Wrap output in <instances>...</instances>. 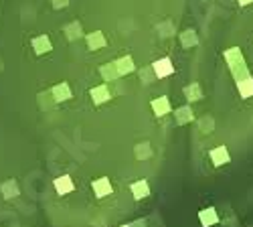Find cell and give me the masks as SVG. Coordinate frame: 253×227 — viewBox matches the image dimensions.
Here are the masks:
<instances>
[{"label": "cell", "instance_id": "cell-21", "mask_svg": "<svg viewBox=\"0 0 253 227\" xmlns=\"http://www.w3.org/2000/svg\"><path fill=\"white\" fill-rule=\"evenodd\" d=\"M51 4H53V8H65L67 4H69V0H51Z\"/></svg>", "mask_w": 253, "mask_h": 227}, {"label": "cell", "instance_id": "cell-4", "mask_svg": "<svg viewBox=\"0 0 253 227\" xmlns=\"http://www.w3.org/2000/svg\"><path fill=\"white\" fill-rule=\"evenodd\" d=\"M0 193L4 195V199H15V197H18L20 195V189H18V183L15 178H8V180H4L2 185H0Z\"/></svg>", "mask_w": 253, "mask_h": 227}, {"label": "cell", "instance_id": "cell-22", "mask_svg": "<svg viewBox=\"0 0 253 227\" xmlns=\"http://www.w3.org/2000/svg\"><path fill=\"white\" fill-rule=\"evenodd\" d=\"M237 2H239L241 6H247V4H251V2H253V0H237Z\"/></svg>", "mask_w": 253, "mask_h": 227}, {"label": "cell", "instance_id": "cell-8", "mask_svg": "<svg viewBox=\"0 0 253 227\" xmlns=\"http://www.w3.org/2000/svg\"><path fill=\"white\" fill-rule=\"evenodd\" d=\"M199 219H201V225H203V227H211V225H215V223H219V215H217V211H215L213 207H209V209H203V211L199 213Z\"/></svg>", "mask_w": 253, "mask_h": 227}, {"label": "cell", "instance_id": "cell-2", "mask_svg": "<svg viewBox=\"0 0 253 227\" xmlns=\"http://www.w3.org/2000/svg\"><path fill=\"white\" fill-rule=\"evenodd\" d=\"M31 45H32V49H34V53H37V55H45V53H51L53 51V43H51V39L47 35L34 37L31 41Z\"/></svg>", "mask_w": 253, "mask_h": 227}, {"label": "cell", "instance_id": "cell-23", "mask_svg": "<svg viewBox=\"0 0 253 227\" xmlns=\"http://www.w3.org/2000/svg\"><path fill=\"white\" fill-rule=\"evenodd\" d=\"M120 227H130V225H120Z\"/></svg>", "mask_w": 253, "mask_h": 227}, {"label": "cell", "instance_id": "cell-18", "mask_svg": "<svg viewBox=\"0 0 253 227\" xmlns=\"http://www.w3.org/2000/svg\"><path fill=\"white\" fill-rule=\"evenodd\" d=\"M185 96H187V99H189V101H197V99H201V97H203V94H201V87H199L197 83H192V85L185 87Z\"/></svg>", "mask_w": 253, "mask_h": 227}, {"label": "cell", "instance_id": "cell-17", "mask_svg": "<svg viewBox=\"0 0 253 227\" xmlns=\"http://www.w3.org/2000/svg\"><path fill=\"white\" fill-rule=\"evenodd\" d=\"M99 73H101V77L106 79V81H113L116 77H120V75H118V69H116V65H113V63L103 65L101 69H99Z\"/></svg>", "mask_w": 253, "mask_h": 227}, {"label": "cell", "instance_id": "cell-10", "mask_svg": "<svg viewBox=\"0 0 253 227\" xmlns=\"http://www.w3.org/2000/svg\"><path fill=\"white\" fill-rule=\"evenodd\" d=\"M116 65V69H118V75H126V73H132L136 67H134V59L130 55H126V57H120V59L113 63Z\"/></svg>", "mask_w": 253, "mask_h": 227}, {"label": "cell", "instance_id": "cell-7", "mask_svg": "<svg viewBox=\"0 0 253 227\" xmlns=\"http://www.w3.org/2000/svg\"><path fill=\"white\" fill-rule=\"evenodd\" d=\"M55 191L59 193V195H67V193L73 191V180L69 175H63L59 178H55Z\"/></svg>", "mask_w": 253, "mask_h": 227}, {"label": "cell", "instance_id": "cell-9", "mask_svg": "<svg viewBox=\"0 0 253 227\" xmlns=\"http://www.w3.org/2000/svg\"><path fill=\"white\" fill-rule=\"evenodd\" d=\"M211 161H213L217 166H221V164H227L229 161H231V156H229V152H227L225 146H217V148L211 150Z\"/></svg>", "mask_w": 253, "mask_h": 227}, {"label": "cell", "instance_id": "cell-5", "mask_svg": "<svg viewBox=\"0 0 253 227\" xmlns=\"http://www.w3.org/2000/svg\"><path fill=\"white\" fill-rule=\"evenodd\" d=\"M85 41H87V47L91 51H99V49L106 47V37H103V32H99V31L89 32V35L85 37Z\"/></svg>", "mask_w": 253, "mask_h": 227}, {"label": "cell", "instance_id": "cell-3", "mask_svg": "<svg viewBox=\"0 0 253 227\" xmlns=\"http://www.w3.org/2000/svg\"><path fill=\"white\" fill-rule=\"evenodd\" d=\"M152 69H154V75L156 77H166L170 75L172 71H174V65H172V61L168 59V57H164V59H160L152 65Z\"/></svg>", "mask_w": 253, "mask_h": 227}, {"label": "cell", "instance_id": "cell-1", "mask_svg": "<svg viewBox=\"0 0 253 227\" xmlns=\"http://www.w3.org/2000/svg\"><path fill=\"white\" fill-rule=\"evenodd\" d=\"M91 187H94V193H95V197H97V199H103V197L111 195V183H110V178H108V177L95 178L94 183H91Z\"/></svg>", "mask_w": 253, "mask_h": 227}, {"label": "cell", "instance_id": "cell-13", "mask_svg": "<svg viewBox=\"0 0 253 227\" xmlns=\"http://www.w3.org/2000/svg\"><path fill=\"white\" fill-rule=\"evenodd\" d=\"M225 59H227V63H229V67H237V65H241L243 63V55H241V51L237 49V47H233V49H229L227 53H225Z\"/></svg>", "mask_w": 253, "mask_h": 227}, {"label": "cell", "instance_id": "cell-15", "mask_svg": "<svg viewBox=\"0 0 253 227\" xmlns=\"http://www.w3.org/2000/svg\"><path fill=\"white\" fill-rule=\"evenodd\" d=\"M237 87H239V94L243 97L253 96V79L251 77H245V79H241V81H237Z\"/></svg>", "mask_w": 253, "mask_h": 227}, {"label": "cell", "instance_id": "cell-14", "mask_svg": "<svg viewBox=\"0 0 253 227\" xmlns=\"http://www.w3.org/2000/svg\"><path fill=\"white\" fill-rule=\"evenodd\" d=\"M152 110L156 112V116H166V114L170 112V101L168 97H158L152 101Z\"/></svg>", "mask_w": 253, "mask_h": 227}, {"label": "cell", "instance_id": "cell-16", "mask_svg": "<svg viewBox=\"0 0 253 227\" xmlns=\"http://www.w3.org/2000/svg\"><path fill=\"white\" fill-rule=\"evenodd\" d=\"M65 35H67L69 41H77L79 37H81V25H79L77 20L71 22V25H67L65 27Z\"/></svg>", "mask_w": 253, "mask_h": 227}, {"label": "cell", "instance_id": "cell-12", "mask_svg": "<svg viewBox=\"0 0 253 227\" xmlns=\"http://www.w3.org/2000/svg\"><path fill=\"white\" fill-rule=\"evenodd\" d=\"M132 193H134V199L136 201H142L150 195V187H148L146 180H138V183L132 185Z\"/></svg>", "mask_w": 253, "mask_h": 227}, {"label": "cell", "instance_id": "cell-20", "mask_svg": "<svg viewBox=\"0 0 253 227\" xmlns=\"http://www.w3.org/2000/svg\"><path fill=\"white\" fill-rule=\"evenodd\" d=\"M182 45L189 47V45H197V35H194L192 31H187L185 35H182Z\"/></svg>", "mask_w": 253, "mask_h": 227}, {"label": "cell", "instance_id": "cell-19", "mask_svg": "<svg viewBox=\"0 0 253 227\" xmlns=\"http://www.w3.org/2000/svg\"><path fill=\"white\" fill-rule=\"evenodd\" d=\"M174 116H176V122H178V124H187V122L192 120V112H190L189 106H185V108H178Z\"/></svg>", "mask_w": 253, "mask_h": 227}, {"label": "cell", "instance_id": "cell-6", "mask_svg": "<svg viewBox=\"0 0 253 227\" xmlns=\"http://www.w3.org/2000/svg\"><path fill=\"white\" fill-rule=\"evenodd\" d=\"M51 96L55 101H67V99H71V89H69V85L65 81H61L51 89Z\"/></svg>", "mask_w": 253, "mask_h": 227}, {"label": "cell", "instance_id": "cell-11", "mask_svg": "<svg viewBox=\"0 0 253 227\" xmlns=\"http://www.w3.org/2000/svg\"><path fill=\"white\" fill-rule=\"evenodd\" d=\"M111 97V94H110V89H108V85H97V87H94L91 89V99H94V104H103V101H108Z\"/></svg>", "mask_w": 253, "mask_h": 227}]
</instances>
